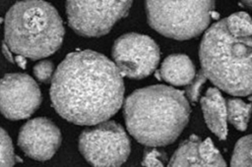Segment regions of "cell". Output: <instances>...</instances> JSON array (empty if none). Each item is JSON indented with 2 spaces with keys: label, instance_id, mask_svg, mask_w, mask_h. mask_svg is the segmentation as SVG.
<instances>
[{
  "label": "cell",
  "instance_id": "cell-12",
  "mask_svg": "<svg viewBox=\"0 0 252 167\" xmlns=\"http://www.w3.org/2000/svg\"><path fill=\"white\" fill-rule=\"evenodd\" d=\"M208 128L221 140L227 136L226 101L217 87H210L200 99Z\"/></svg>",
  "mask_w": 252,
  "mask_h": 167
},
{
  "label": "cell",
  "instance_id": "cell-15",
  "mask_svg": "<svg viewBox=\"0 0 252 167\" xmlns=\"http://www.w3.org/2000/svg\"><path fill=\"white\" fill-rule=\"evenodd\" d=\"M231 167H252V135L245 136L237 140L231 160Z\"/></svg>",
  "mask_w": 252,
  "mask_h": 167
},
{
  "label": "cell",
  "instance_id": "cell-17",
  "mask_svg": "<svg viewBox=\"0 0 252 167\" xmlns=\"http://www.w3.org/2000/svg\"><path fill=\"white\" fill-rule=\"evenodd\" d=\"M166 155L162 151L156 147H150L144 151L142 164L144 167H166L164 165Z\"/></svg>",
  "mask_w": 252,
  "mask_h": 167
},
{
  "label": "cell",
  "instance_id": "cell-24",
  "mask_svg": "<svg viewBox=\"0 0 252 167\" xmlns=\"http://www.w3.org/2000/svg\"><path fill=\"white\" fill-rule=\"evenodd\" d=\"M1 23H2V19L0 18V24H1Z\"/></svg>",
  "mask_w": 252,
  "mask_h": 167
},
{
  "label": "cell",
  "instance_id": "cell-11",
  "mask_svg": "<svg viewBox=\"0 0 252 167\" xmlns=\"http://www.w3.org/2000/svg\"><path fill=\"white\" fill-rule=\"evenodd\" d=\"M166 167H226V164L211 139H201L192 135L178 145Z\"/></svg>",
  "mask_w": 252,
  "mask_h": 167
},
{
  "label": "cell",
  "instance_id": "cell-20",
  "mask_svg": "<svg viewBox=\"0 0 252 167\" xmlns=\"http://www.w3.org/2000/svg\"><path fill=\"white\" fill-rule=\"evenodd\" d=\"M2 53L5 56V58L11 62V63H15V59L13 56V52L10 50V48L7 46V44L5 42L2 43Z\"/></svg>",
  "mask_w": 252,
  "mask_h": 167
},
{
  "label": "cell",
  "instance_id": "cell-7",
  "mask_svg": "<svg viewBox=\"0 0 252 167\" xmlns=\"http://www.w3.org/2000/svg\"><path fill=\"white\" fill-rule=\"evenodd\" d=\"M132 3V1H67L68 23L80 35L101 36L127 15Z\"/></svg>",
  "mask_w": 252,
  "mask_h": 167
},
{
  "label": "cell",
  "instance_id": "cell-1",
  "mask_svg": "<svg viewBox=\"0 0 252 167\" xmlns=\"http://www.w3.org/2000/svg\"><path fill=\"white\" fill-rule=\"evenodd\" d=\"M124 84L115 64L101 53H69L51 80L50 98L67 121L94 126L108 121L121 107Z\"/></svg>",
  "mask_w": 252,
  "mask_h": 167
},
{
  "label": "cell",
  "instance_id": "cell-18",
  "mask_svg": "<svg viewBox=\"0 0 252 167\" xmlns=\"http://www.w3.org/2000/svg\"><path fill=\"white\" fill-rule=\"evenodd\" d=\"M207 77L206 75L203 73L202 70H200L194 77V79L192 80V82L188 84V87L186 88V96L193 102L197 101L199 96H200V92H201V88L202 85L205 84V82L207 81Z\"/></svg>",
  "mask_w": 252,
  "mask_h": 167
},
{
  "label": "cell",
  "instance_id": "cell-22",
  "mask_svg": "<svg viewBox=\"0 0 252 167\" xmlns=\"http://www.w3.org/2000/svg\"><path fill=\"white\" fill-rule=\"evenodd\" d=\"M241 3H242V5H244V6H246V7L252 8V1H242Z\"/></svg>",
  "mask_w": 252,
  "mask_h": 167
},
{
  "label": "cell",
  "instance_id": "cell-3",
  "mask_svg": "<svg viewBox=\"0 0 252 167\" xmlns=\"http://www.w3.org/2000/svg\"><path fill=\"white\" fill-rule=\"evenodd\" d=\"M199 56L201 70L218 88L234 96L252 94V36L233 33L220 20L206 30Z\"/></svg>",
  "mask_w": 252,
  "mask_h": 167
},
{
  "label": "cell",
  "instance_id": "cell-5",
  "mask_svg": "<svg viewBox=\"0 0 252 167\" xmlns=\"http://www.w3.org/2000/svg\"><path fill=\"white\" fill-rule=\"evenodd\" d=\"M214 1H147L149 25L160 34L186 40L201 34L209 26Z\"/></svg>",
  "mask_w": 252,
  "mask_h": 167
},
{
  "label": "cell",
  "instance_id": "cell-10",
  "mask_svg": "<svg viewBox=\"0 0 252 167\" xmlns=\"http://www.w3.org/2000/svg\"><path fill=\"white\" fill-rule=\"evenodd\" d=\"M62 137L58 127L49 119L39 117L22 126L18 144L29 157L45 161L50 159L61 144Z\"/></svg>",
  "mask_w": 252,
  "mask_h": 167
},
{
  "label": "cell",
  "instance_id": "cell-6",
  "mask_svg": "<svg viewBox=\"0 0 252 167\" xmlns=\"http://www.w3.org/2000/svg\"><path fill=\"white\" fill-rule=\"evenodd\" d=\"M79 149L94 167H120L130 155L131 142L120 124L105 121L81 133Z\"/></svg>",
  "mask_w": 252,
  "mask_h": 167
},
{
  "label": "cell",
  "instance_id": "cell-16",
  "mask_svg": "<svg viewBox=\"0 0 252 167\" xmlns=\"http://www.w3.org/2000/svg\"><path fill=\"white\" fill-rule=\"evenodd\" d=\"M15 154L12 139L7 132L0 127V167H13Z\"/></svg>",
  "mask_w": 252,
  "mask_h": 167
},
{
  "label": "cell",
  "instance_id": "cell-23",
  "mask_svg": "<svg viewBox=\"0 0 252 167\" xmlns=\"http://www.w3.org/2000/svg\"><path fill=\"white\" fill-rule=\"evenodd\" d=\"M249 100H252V96H251V97H249Z\"/></svg>",
  "mask_w": 252,
  "mask_h": 167
},
{
  "label": "cell",
  "instance_id": "cell-14",
  "mask_svg": "<svg viewBox=\"0 0 252 167\" xmlns=\"http://www.w3.org/2000/svg\"><path fill=\"white\" fill-rule=\"evenodd\" d=\"M252 112V105L240 98H229L226 101L227 121L238 131H245Z\"/></svg>",
  "mask_w": 252,
  "mask_h": 167
},
{
  "label": "cell",
  "instance_id": "cell-13",
  "mask_svg": "<svg viewBox=\"0 0 252 167\" xmlns=\"http://www.w3.org/2000/svg\"><path fill=\"white\" fill-rule=\"evenodd\" d=\"M160 79L173 85L189 84L196 75L191 59L185 54H171L161 63Z\"/></svg>",
  "mask_w": 252,
  "mask_h": 167
},
{
  "label": "cell",
  "instance_id": "cell-2",
  "mask_svg": "<svg viewBox=\"0 0 252 167\" xmlns=\"http://www.w3.org/2000/svg\"><path fill=\"white\" fill-rule=\"evenodd\" d=\"M123 112L130 135L148 147H158L179 137L189 121L190 106L182 91L155 84L133 91Z\"/></svg>",
  "mask_w": 252,
  "mask_h": 167
},
{
  "label": "cell",
  "instance_id": "cell-4",
  "mask_svg": "<svg viewBox=\"0 0 252 167\" xmlns=\"http://www.w3.org/2000/svg\"><path fill=\"white\" fill-rule=\"evenodd\" d=\"M64 27L57 10L48 2H16L5 17L4 42L13 53L36 60L58 50Z\"/></svg>",
  "mask_w": 252,
  "mask_h": 167
},
{
  "label": "cell",
  "instance_id": "cell-9",
  "mask_svg": "<svg viewBox=\"0 0 252 167\" xmlns=\"http://www.w3.org/2000/svg\"><path fill=\"white\" fill-rule=\"evenodd\" d=\"M40 103V89L31 76L11 73L0 80V112L6 118L27 119Z\"/></svg>",
  "mask_w": 252,
  "mask_h": 167
},
{
  "label": "cell",
  "instance_id": "cell-21",
  "mask_svg": "<svg viewBox=\"0 0 252 167\" xmlns=\"http://www.w3.org/2000/svg\"><path fill=\"white\" fill-rule=\"evenodd\" d=\"M15 63L18 65V66H20L21 68H26V64H27V60H26V58L24 57V56H22V55H17L15 58Z\"/></svg>",
  "mask_w": 252,
  "mask_h": 167
},
{
  "label": "cell",
  "instance_id": "cell-8",
  "mask_svg": "<svg viewBox=\"0 0 252 167\" xmlns=\"http://www.w3.org/2000/svg\"><path fill=\"white\" fill-rule=\"evenodd\" d=\"M114 64L121 76L140 80L151 75L159 62V48L150 36L129 32L112 46Z\"/></svg>",
  "mask_w": 252,
  "mask_h": 167
},
{
  "label": "cell",
  "instance_id": "cell-19",
  "mask_svg": "<svg viewBox=\"0 0 252 167\" xmlns=\"http://www.w3.org/2000/svg\"><path fill=\"white\" fill-rule=\"evenodd\" d=\"M33 74L35 78L41 83H48L52 80L53 64L49 60H42L33 67Z\"/></svg>",
  "mask_w": 252,
  "mask_h": 167
}]
</instances>
